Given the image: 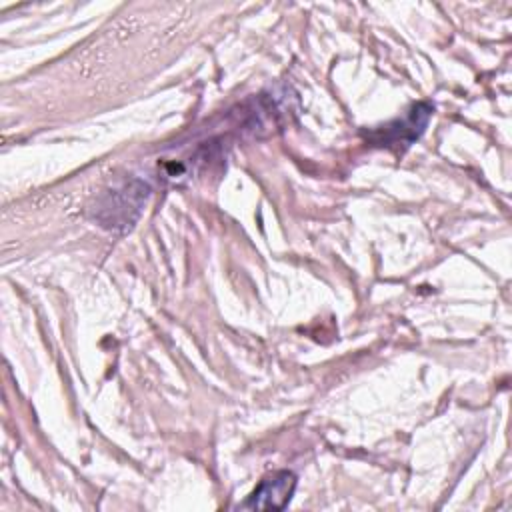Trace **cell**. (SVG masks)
I'll use <instances>...</instances> for the list:
<instances>
[{"label": "cell", "instance_id": "obj_2", "mask_svg": "<svg viewBox=\"0 0 512 512\" xmlns=\"http://www.w3.org/2000/svg\"><path fill=\"white\" fill-rule=\"evenodd\" d=\"M432 104L428 102H418L412 104L410 110L402 116L396 118L376 130H372L368 134V138L378 144V146H386V148H400V146H410L414 140L420 138V134L424 132L430 116H432Z\"/></svg>", "mask_w": 512, "mask_h": 512}, {"label": "cell", "instance_id": "obj_1", "mask_svg": "<svg viewBox=\"0 0 512 512\" xmlns=\"http://www.w3.org/2000/svg\"><path fill=\"white\" fill-rule=\"evenodd\" d=\"M146 198H148V186L138 180L126 184L120 190H112L98 204V220L106 228H116V226L126 228L136 220Z\"/></svg>", "mask_w": 512, "mask_h": 512}, {"label": "cell", "instance_id": "obj_3", "mask_svg": "<svg viewBox=\"0 0 512 512\" xmlns=\"http://www.w3.org/2000/svg\"><path fill=\"white\" fill-rule=\"evenodd\" d=\"M296 490V474L290 470H278L266 476L256 490L240 504L248 510H282L288 506Z\"/></svg>", "mask_w": 512, "mask_h": 512}]
</instances>
